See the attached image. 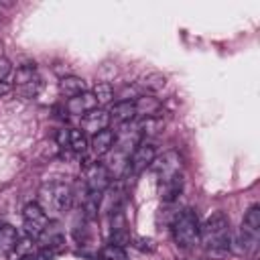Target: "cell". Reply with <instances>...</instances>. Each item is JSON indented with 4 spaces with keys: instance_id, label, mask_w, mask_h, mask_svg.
<instances>
[{
    "instance_id": "5b68a950",
    "label": "cell",
    "mask_w": 260,
    "mask_h": 260,
    "mask_svg": "<svg viewBox=\"0 0 260 260\" xmlns=\"http://www.w3.org/2000/svg\"><path fill=\"white\" fill-rule=\"evenodd\" d=\"M110 181H112V175H110L106 165L93 162V165L85 167V187H87L89 193H100L102 195L110 187Z\"/></svg>"
},
{
    "instance_id": "2e32d148",
    "label": "cell",
    "mask_w": 260,
    "mask_h": 260,
    "mask_svg": "<svg viewBox=\"0 0 260 260\" xmlns=\"http://www.w3.org/2000/svg\"><path fill=\"white\" fill-rule=\"evenodd\" d=\"M18 246V232L10 223H0V252H12Z\"/></svg>"
},
{
    "instance_id": "cb8c5ba5",
    "label": "cell",
    "mask_w": 260,
    "mask_h": 260,
    "mask_svg": "<svg viewBox=\"0 0 260 260\" xmlns=\"http://www.w3.org/2000/svg\"><path fill=\"white\" fill-rule=\"evenodd\" d=\"M134 242H136V246H138L140 250H148V252L154 250V242H152L150 238H136Z\"/></svg>"
},
{
    "instance_id": "3957f363",
    "label": "cell",
    "mask_w": 260,
    "mask_h": 260,
    "mask_svg": "<svg viewBox=\"0 0 260 260\" xmlns=\"http://www.w3.org/2000/svg\"><path fill=\"white\" fill-rule=\"evenodd\" d=\"M199 230H201L199 217L193 209H183L173 221V238L181 248L193 246L199 240Z\"/></svg>"
},
{
    "instance_id": "484cf974",
    "label": "cell",
    "mask_w": 260,
    "mask_h": 260,
    "mask_svg": "<svg viewBox=\"0 0 260 260\" xmlns=\"http://www.w3.org/2000/svg\"><path fill=\"white\" fill-rule=\"evenodd\" d=\"M20 260H35V254H24Z\"/></svg>"
},
{
    "instance_id": "30bf717a",
    "label": "cell",
    "mask_w": 260,
    "mask_h": 260,
    "mask_svg": "<svg viewBox=\"0 0 260 260\" xmlns=\"http://www.w3.org/2000/svg\"><path fill=\"white\" fill-rule=\"evenodd\" d=\"M114 142H116V132H112V130L106 128V130H102V132H98V134L91 136L89 146H91V152L95 156H104V154H108L114 148Z\"/></svg>"
},
{
    "instance_id": "9c48e42d",
    "label": "cell",
    "mask_w": 260,
    "mask_h": 260,
    "mask_svg": "<svg viewBox=\"0 0 260 260\" xmlns=\"http://www.w3.org/2000/svg\"><path fill=\"white\" fill-rule=\"evenodd\" d=\"M179 171H181V156L175 150L165 152L160 156V160L156 162V173H158L160 183L167 181V179H171V177H175V175H181Z\"/></svg>"
},
{
    "instance_id": "e0dca14e",
    "label": "cell",
    "mask_w": 260,
    "mask_h": 260,
    "mask_svg": "<svg viewBox=\"0 0 260 260\" xmlns=\"http://www.w3.org/2000/svg\"><path fill=\"white\" fill-rule=\"evenodd\" d=\"M67 146H71V150L73 152H77V154H83L85 150H87V138H85V134L81 132V130H75V128H69V144Z\"/></svg>"
},
{
    "instance_id": "277c9868",
    "label": "cell",
    "mask_w": 260,
    "mask_h": 260,
    "mask_svg": "<svg viewBox=\"0 0 260 260\" xmlns=\"http://www.w3.org/2000/svg\"><path fill=\"white\" fill-rule=\"evenodd\" d=\"M22 223H24V230L28 234V238H41L43 232L47 230L49 225V215L45 213V209L37 203V201H30L24 205L22 209Z\"/></svg>"
},
{
    "instance_id": "d4e9b609",
    "label": "cell",
    "mask_w": 260,
    "mask_h": 260,
    "mask_svg": "<svg viewBox=\"0 0 260 260\" xmlns=\"http://www.w3.org/2000/svg\"><path fill=\"white\" fill-rule=\"evenodd\" d=\"M57 142H59L61 146L69 144V128H61V130L57 132Z\"/></svg>"
},
{
    "instance_id": "8992f818",
    "label": "cell",
    "mask_w": 260,
    "mask_h": 260,
    "mask_svg": "<svg viewBox=\"0 0 260 260\" xmlns=\"http://www.w3.org/2000/svg\"><path fill=\"white\" fill-rule=\"evenodd\" d=\"M154 158H156L154 146L148 144V142H140V144L134 148V152L130 154V158H128V171L138 175V173L146 171V169L154 162Z\"/></svg>"
},
{
    "instance_id": "7402d4cb",
    "label": "cell",
    "mask_w": 260,
    "mask_h": 260,
    "mask_svg": "<svg viewBox=\"0 0 260 260\" xmlns=\"http://www.w3.org/2000/svg\"><path fill=\"white\" fill-rule=\"evenodd\" d=\"M41 87H43V83H41V77H39V79H35V81H28V83H24V85H18L16 91H18L22 98H35V95L41 91Z\"/></svg>"
},
{
    "instance_id": "ffe728a7",
    "label": "cell",
    "mask_w": 260,
    "mask_h": 260,
    "mask_svg": "<svg viewBox=\"0 0 260 260\" xmlns=\"http://www.w3.org/2000/svg\"><path fill=\"white\" fill-rule=\"evenodd\" d=\"M160 128H162V120H160L158 116L142 118V120L136 124V130H138L140 134H156Z\"/></svg>"
},
{
    "instance_id": "52a82bcc",
    "label": "cell",
    "mask_w": 260,
    "mask_h": 260,
    "mask_svg": "<svg viewBox=\"0 0 260 260\" xmlns=\"http://www.w3.org/2000/svg\"><path fill=\"white\" fill-rule=\"evenodd\" d=\"M110 122H112V120H110V112L104 110V108H95V110L87 112V114L81 118V132L93 136V134L106 130Z\"/></svg>"
},
{
    "instance_id": "ba28073f",
    "label": "cell",
    "mask_w": 260,
    "mask_h": 260,
    "mask_svg": "<svg viewBox=\"0 0 260 260\" xmlns=\"http://www.w3.org/2000/svg\"><path fill=\"white\" fill-rule=\"evenodd\" d=\"M95 108H100L98 106V100L93 98V93L91 91H83V93H79V95H75V98H69L67 102H65V110L71 114V116H85L87 112H91V110H95Z\"/></svg>"
},
{
    "instance_id": "7a4b0ae2",
    "label": "cell",
    "mask_w": 260,
    "mask_h": 260,
    "mask_svg": "<svg viewBox=\"0 0 260 260\" xmlns=\"http://www.w3.org/2000/svg\"><path fill=\"white\" fill-rule=\"evenodd\" d=\"M73 201V191L69 185L59 183V181H51L45 183L39 189V205L45 209L47 215H61L71 207Z\"/></svg>"
},
{
    "instance_id": "4fadbf2b",
    "label": "cell",
    "mask_w": 260,
    "mask_h": 260,
    "mask_svg": "<svg viewBox=\"0 0 260 260\" xmlns=\"http://www.w3.org/2000/svg\"><path fill=\"white\" fill-rule=\"evenodd\" d=\"M134 108H136V116L150 118V116H158L160 102L156 98H152V95H138L134 100Z\"/></svg>"
},
{
    "instance_id": "ac0fdd59",
    "label": "cell",
    "mask_w": 260,
    "mask_h": 260,
    "mask_svg": "<svg viewBox=\"0 0 260 260\" xmlns=\"http://www.w3.org/2000/svg\"><path fill=\"white\" fill-rule=\"evenodd\" d=\"M93 98L98 100V106H108L112 100H114V87L110 83H98L93 89H91Z\"/></svg>"
},
{
    "instance_id": "9a60e30c",
    "label": "cell",
    "mask_w": 260,
    "mask_h": 260,
    "mask_svg": "<svg viewBox=\"0 0 260 260\" xmlns=\"http://www.w3.org/2000/svg\"><path fill=\"white\" fill-rule=\"evenodd\" d=\"M181 191H183V177L181 175H175V177H171V179L160 183V193H162V199L167 203L175 201L181 195Z\"/></svg>"
},
{
    "instance_id": "6da1fadb",
    "label": "cell",
    "mask_w": 260,
    "mask_h": 260,
    "mask_svg": "<svg viewBox=\"0 0 260 260\" xmlns=\"http://www.w3.org/2000/svg\"><path fill=\"white\" fill-rule=\"evenodd\" d=\"M199 240L207 254L211 256H225L232 248V230H230V217L223 211L211 213L205 223L199 230Z\"/></svg>"
},
{
    "instance_id": "5bb4252c",
    "label": "cell",
    "mask_w": 260,
    "mask_h": 260,
    "mask_svg": "<svg viewBox=\"0 0 260 260\" xmlns=\"http://www.w3.org/2000/svg\"><path fill=\"white\" fill-rule=\"evenodd\" d=\"M59 91L61 95H65L67 100L69 98H75L79 93L85 91V81L81 77H75V75H67V77H61L59 81Z\"/></svg>"
},
{
    "instance_id": "d6986e66",
    "label": "cell",
    "mask_w": 260,
    "mask_h": 260,
    "mask_svg": "<svg viewBox=\"0 0 260 260\" xmlns=\"http://www.w3.org/2000/svg\"><path fill=\"white\" fill-rule=\"evenodd\" d=\"M35 79H39L35 65H22V67H18L16 73H14V85H16V87H18V85H24V83H28V81H35Z\"/></svg>"
},
{
    "instance_id": "603a6c76",
    "label": "cell",
    "mask_w": 260,
    "mask_h": 260,
    "mask_svg": "<svg viewBox=\"0 0 260 260\" xmlns=\"http://www.w3.org/2000/svg\"><path fill=\"white\" fill-rule=\"evenodd\" d=\"M10 71H12L10 61H8L6 57H0V81H4V79L10 75Z\"/></svg>"
},
{
    "instance_id": "7c38bea8",
    "label": "cell",
    "mask_w": 260,
    "mask_h": 260,
    "mask_svg": "<svg viewBox=\"0 0 260 260\" xmlns=\"http://www.w3.org/2000/svg\"><path fill=\"white\" fill-rule=\"evenodd\" d=\"M240 232H244L250 238L258 240V232H260V207L258 205L248 207V211L244 213V221H242V230Z\"/></svg>"
},
{
    "instance_id": "8fae6325",
    "label": "cell",
    "mask_w": 260,
    "mask_h": 260,
    "mask_svg": "<svg viewBox=\"0 0 260 260\" xmlns=\"http://www.w3.org/2000/svg\"><path fill=\"white\" fill-rule=\"evenodd\" d=\"M136 118V108L134 102H118L114 104V108L110 110V120L118 122V124H128Z\"/></svg>"
},
{
    "instance_id": "44dd1931",
    "label": "cell",
    "mask_w": 260,
    "mask_h": 260,
    "mask_svg": "<svg viewBox=\"0 0 260 260\" xmlns=\"http://www.w3.org/2000/svg\"><path fill=\"white\" fill-rule=\"evenodd\" d=\"M165 83H167V77L162 75V73H148V75H144L142 79H140V85H144L146 89H150V91H158V89H162L165 87Z\"/></svg>"
}]
</instances>
